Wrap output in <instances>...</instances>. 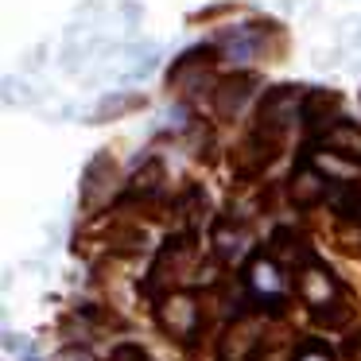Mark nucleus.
<instances>
[{
	"mask_svg": "<svg viewBox=\"0 0 361 361\" xmlns=\"http://www.w3.org/2000/svg\"><path fill=\"white\" fill-rule=\"evenodd\" d=\"M195 322H198V314H195V299L190 295H171L164 303V326L175 338H187L195 330Z\"/></svg>",
	"mask_w": 361,
	"mask_h": 361,
	"instance_id": "f257e3e1",
	"label": "nucleus"
},
{
	"mask_svg": "<svg viewBox=\"0 0 361 361\" xmlns=\"http://www.w3.org/2000/svg\"><path fill=\"white\" fill-rule=\"evenodd\" d=\"M252 291H257V295H280L283 291V280H280V272H276V264L272 260H252Z\"/></svg>",
	"mask_w": 361,
	"mask_h": 361,
	"instance_id": "f03ea898",
	"label": "nucleus"
},
{
	"mask_svg": "<svg viewBox=\"0 0 361 361\" xmlns=\"http://www.w3.org/2000/svg\"><path fill=\"white\" fill-rule=\"evenodd\" d=\"M330 295H334V283H330L326 272H319V268H307L303 272V299L311 307H322L330 303Z\"/></svg>",
	"mask_w": 361,
	"mask_h": 361,
	"instance_id": "7ed1b4c3",
	"label": "nucleus"
},
{
	"mask_svg": "<svg viewBox=\"0 0 361 361\" xmlns=\"http://www.w3.org/2000/svg\"><path fill=\"white\" fill-rule=\"evenodd\" d=\"M245 90H249V82H226L221 86V97H218V109L221 113H233L245 105Z\"/></svg>",
	"mask_w": 361,
	"mask_h": 361,
	"instance_id": "20e7f679",
	"label": "nucleus"
},
{
	"mask_svg": "<svg viewBox=\"0 0 361 361\" xmlns=\"http://www.w3.org/2000/svg\"><path fill=\"white\" fill-rule=\"evenodd\" d=\"M295 198H303V202H311V198H319V175H314V171H303V175H295Z\"/></svg>",
	"mask_w": 361,
	"mask_h": 361,
	"instance_id": "39448f33",
	"label": "nucleus"
},
{
	"mask_svg": "<svg viewBox=\"0 0 361 361\" xmlns=\"http://www.w3.org/2000/svg\"><path fill=\"white\" fill-rule=\"evenodd\" d=\"M136 105V97H105L102 105H97V121L102 117H117V113H128Z\"/></svg>",
	"mask_w": 361,
	"mask_h": 361,
	"instance_id": "423d86ee",
	"label": "nucleus"
},
{
	"mask_svg": "<svg viewBox=\"0 0 361 361\" xmlns=\"http://www.w3.org/2000/svg\"><path fill=\"white\" fill-rule=\"evenodd\" d=\"M299 361H330V357L322 350H303V353H299Z\"/></svg>",
	"mask_w": 361,
	"mask_h": 361,
	"instance_id": "0eeeda50",
	"label": "nucleus"
}]
</instances>
